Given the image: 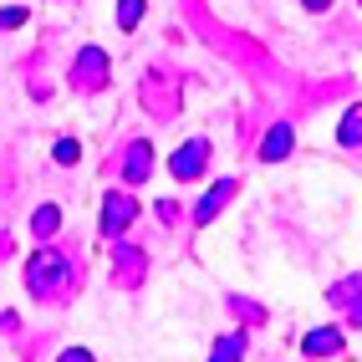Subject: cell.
<instances>
[{"mask_svg":"<svg viewBox=\"0 0 362 362\" xmlns=\"http://www.w3.org/2000/svg\"><path fill=\"white\" fill-rule=\"evenodd\" d=\"M6 26H11V31H16V26H26V11L11 6V11H6Z\"/></svg>","mask_w":362,"mask_h":362,"instance_id":"14","label":"cell"},{"mask_svg":"<svg viewBox=\"0 0 362 362\" xmlns=\"http://www.w3.org/2000/svg\"><path fill=\"white\" fill-rule=\"evenodd\" d=\"M337 138H342V148H362V107H352L342 117V128H337Z\"/></svg>","mask_w":362,"mask_h":362,"instance_id":"10","label":"cell"},{"mask_svg":"<svg viewBox=\"0 0 362 362\" xmlns=\"http://www.w3.org/2000/svg\"><path fill=\"white\" fill-rule=\"evenodd\" d=\"M62 271H66V260H57V255H36V260L26 265V281H31L36 296H52V286L62 281Z\"/></svg>","mask_w":362,"mask_h":362,"instance_id":"1","label":"cell"},{"mask_svg":"<svg viewBox=\"0 0 362 362\" xmlns=\"http://www.w3.org/2000/svg\"><path fill=\"white\" fill-rule=\"evenodd\" d=\"M57 225H62V209H57V204H41V209L31 214V235H36V240H52Z\"/></svg>","mask_w":362,"mask_h":362,"instance_id":"9","label":"cell"},{"mask_svg":"<svg viewBox=\"0 0 362 362\" xmlns=\"http://www.w3.org/2000/svg\"><path fill=\"white\" fill-rule=\"evenodd\" d=\"M286 153H291V128H286V123H276L271 133H265V148H260V158H265V163H276V158H286Z\"/></svg>","mask_w":362,"mask_h":362,"instance_id":"8","label":"cell"},{"mask_svg":"<svg viewBox=\"0 0 362 362\" xmlns=\"http://www.w3.org/2000/svg\"><path fill=\"white\" fill-rule=\"evenodd\" d=\"M103 66H107V57L98 52V46H87V52L77 57V77H82V87H98V82H103Z\"/></svg>","mask_w":362,"mask_h":362,"instance_id":"7","label":"cell"},{"mask_svg":"<svg viewBox=\"0 0 362 362\" xmlns=\"http://www.w3.org/2000/svg\"><path fill=\"white\" fill-rule=\"evenodd\" d=\"M133 214H138V204H133L128 194H117V199H107V204H103V230H107V235H123Z\"/></svg>","mask_w":362,"mask_h":362,"instance_id":"4","label":"cell"},{"mask_svg":"<svg viewBox=\"0 0 362 362\" xmlns=\"http://www.w3.org/2000/svg\"><path fill=\"white\" fill-rule=\"evenodd\" d=\"M306 357H337L342 352V332H332V327H322V332H306Z\"/></svg>","mask_w":362,"mask_h":362,"instance_id":"6","label":"cell"},{"mask_svg":"<svg viewBox=\"0 0 362 362\" xmlns=\"http://www.w3.org/2000/svg\"><path fill=\"white\" fill-rule=\"evenodd\" d=\"M148 168H153V153H148V143H128L123 179H128V184H143V179H148Z\"/></svg>","mask_w":362,"mask_h":362,"instance_id":"5","label":"cell"},{"mask_svg":"<svg viewBox=\"0 0 362 362\" xmlns=\"http://www.w3.org/2000/svg\"><path fill=\"white\" fill-rule=\"evenodd\" d=\"M57 163H77V143H71V138L57 143Z\"/></svg>","mask_w":362,"mask_h":362,"instance_id":"13","label":"cell"},{"mask_svg":"<svg viewBox=\"0 0 362 362\" xmlns=\"http://www.w3.org/2000/svg\"><path fill=\"white\" fill-rule=\"evenodd\" d=\"M204 158H209V148L194 138V143H184V148L168 158V168H174V179H199L204 174Z\"/></svg>","mask_w":362,"mask_h":362,"instance_id":"2","label":"cell"},{"mask_svg":"<svg viewBox=\"0 0 362 362\" xmlns=\"http://www.w3.org/2000/svg\"><path fill=\"white\" fill-rule=\"evenodd\" d=\"M332 6V0H306V11H327Z\"/></svg>","mask_w":362,"mask_h":362,"instance_id":"15","label":"cell"},{"mask_svg":"<svg viewBox=\"0 0 362 362\" xmlns=\"http://www.w3.org/2000/svg\"><path fill=\"white\" fill-rule=\"evenodd\" d=\"M138 21H143V0H117V26L133 31Z\"/></svg>","mask_w":362,"mask_h":362,"instance_id":"12","label":"cell"},{"mask_svg":"<svg viewBox=\"0 0 362 362\" xmlns=\"http://www.w3.org/2000/svg\"><path fill=\"white\" fill-rule=\"evenodd\" d=\"M235 189H240L235 179H220V184H214L209 194H204V199L194 204V225H209L214 214H220V204H230V199H235Z\"/></svg>","mask_w":362,"mask_h":362,"instance_id":"3","label":"cell"},{"mask_svg":"<svg viewBox=\"0 0 362 362\" xmlns=\"http://www.w3.org/2000/svg\"><path fill=\"white\" fill-rule=\"evenodd\" d=\"M214 362H230V357H245V337H220V342H214V352H209Z\"/></svg>","mask_w":362,"mask_h":362,"instance_id":"11","label":"cell"}]
</instances>
